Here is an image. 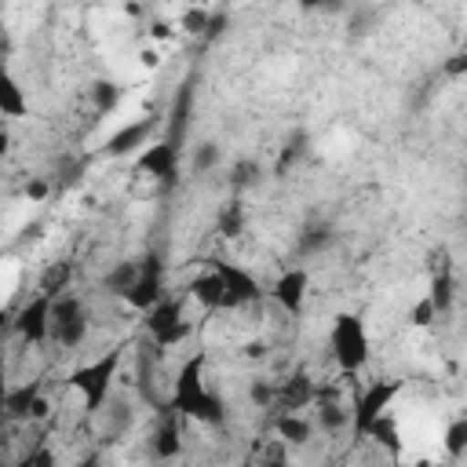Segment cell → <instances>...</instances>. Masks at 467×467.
<instances>
[{
    "label": "cell",
    "mask_w": 467,
    "mask_h": 467,
    "mask_svg": "<svg viewBox=\"0 0 467 467\" xmlns=\"http://www.w3.org/2000/svg\"><path fill=\"white\" fill-rule=\"evenodd\" d=\"M135 171L150 175V179H171L179 171V146L171 139H157L150 142L139 157H135Z\"/></svg>",
    "instance_id": "cell-12"
},
{
    "label": "cell",
    "mask_w": 467,
    "mask_h": 467,
    "mask_svg": "<svg viewBox=\"0 0 467 467\" xmlns=\"http://www.w3.org/2000/svg\"><path fill=\"white\" fill-rule=\"evenodd\" d=\"M120 99H124V88L109 77H99V80L88 84V102H91L95 113H113L120 106Z\"/></svg>",
    "instance_id": "cell-17"
},
{
    "label": "cell",
    "mask_w": 467,
    "mask_h": 467,
    "mask_svg": "<svg viewBox=\"0 0 467 467\" xmlns=\"http://www.w3.org/2000/svg\"><path fill=\"white\" fill-rule=\"evenodd\" d=\"M153 131V117H139L124 128H117L109 139H106V153L109 157H128V153H142L146 150V139Z\"/></svg>",
    "instance_id": "cell-13"
},
{
    "label": "cell",
    "mask_w": 467,
    "mask_h": 467,
    "mask_svg": "<svg viewBox=\"0 0 467 467\" xmlns=\"http://www.w3.org/2000/svg\"><path fill=\"white\" fill-rule=\"evenodd\" d=\"M441 452L449 456V460H463L467 456V416H456V420H449L445 427H441Z\"/></svg>",
    "instance_id": "cell-21"
},
{
    "label": "cell",
    "mask_w": 467,
    "mask_h": 467,
    "mask_svg": "<svg viewBox=\"0 0 467 467\" xmlns=\"http://www.w3.org/2000/svg\"><path fill=\"white\" fill-rule=\"evenodd\" d=\"M244 223H248V212H244V201H226L223 208H219V223H215V230H219V237H226V241H237L241 234H244Z\"/></svg>",
    "instance_id": "cell-20"
},
{
    "label": "cell",
    "mask_w": 467,
    "mask_h": 467,
    "mask_svg": "<svg viewBox=\"0 0 467 467\" xmlns=\"http://www.w3.org/2000/svg\"><path fill=\"white\" fill-rule=\"evenodd\" d=\"M135 58H139V66H142L146 73H157V69L164 66V51H161L157 44H150V40H146V44L135 51Z\"/></svg>",
    "instance_id": "cell-29"
},
{
    "label": "cell",
    "mask_w": 467,
    "mask_h": 467,
    "mask_svg": "<svg viewBox=\"0 0 467 467\" xmlns=\"http://www.w3.org/2000/svg\"><path fill=\"white\" fill-rule=\"evenodd\" d=\"M441 77L445 80H463L467 77V47H460V51L441 58Z\"/></svg>",
    "instance_id": "cell-28"
},
{
    "label": "cell",
    "mask_w": 467,
    "mask_h": 467,
    "mask_svg": "<svg viewBox=\"0 0 467 467\" xmlns=\"http://www.w3.org/2000/svg\"><path fill=\"white\" fill-rule=\"evenodd\" d=\"M193 306H201L204 314H219V310H226V281H223V274L208 263V266H201L190 281H186V292H182Z\"/></svg>",
    "instance_id": "cell-10"
},
{
    "label": "cell",
    "mask_w": 467,
    "mask_h": 467,
    "mask_svg": "<svg viewBox=\"0 0 467 467\" xmlns=\"http://www.w3.org/2000/svg\"><path fill=\"white\" fill-rule=\"evenodd\" d=\"M91 332V310L88 299L77 292H66L51 299V347L58 350H77Z\"/></svg>",
    "instance_id": "cell-6"
},
{
    "label": "cell",
    "mask_w": 467,
    "mask_h": 467,
    "mask_svg": "<svg viewBox=\"0 0 467 467\" xmlns=\"http://www.w3.org/2000/svg\"><path fill=\"white\" fill-rule=\"evenodd\" d=\"M186 296H164L153 310H146L142 314V328H146V339H150V347L161 354V350H171V347H182L186 339H190V332H193V325H190V317H186Z\"/></svg>",
    "instance_id": "cell-4"
},
{
    "label": "cell",
    "mask_w": 467,
    "mask_h": 467,
    "mask_svg": "<svg viewBox=\"0 0 467 467\" xmlns=\"http://www.w3.org/2000/svg\"><path fill=\"white\" fill-rule=\"evenodd\" d=\"M255 171H259V168H255L252 161H244V164H237V171L230 175V182H234L237 190H241V186H252V182H255Z\"/></svg>",
    "instance_id": "cell-30"
},
{
    "label": "cell",
    "mask_w": 467,
    "mask_h": 467,
    "mask_svg": "<svg viewBox=\"0 0 467 467\" xmlns=\"http://www.w3.org/2000/svg\"><path fill=\"white\" fill-rule=\"evenodd\" d=\"M405 390L401 379H372L368 387H361L354 398H350V434L354 438H368V431L390 416L394 409V398Z\"/></svg>",
    "instance_id": "cell-5"
},
{
    "label": "cell",
    "mask_w": 467,
    "mask_h": 467,
    "mask_svg": "<svg viewBox=\"0 0 467 467\" xmlns=\"http://www.w3.org/2000/svg\"><path fill=\"white\" fill-rule=\"evenodd\" d=\"M328 350H332V361L339 368V376H358L368 358H372V343H368V328L361 321V314H350V310H339L332 317V328H328Z\"/></svg>",
    "instance_id": "cell-2"
},
{
    "label": "cell",
    "mask_w": 467,
    "mask_h": 467,
    "mask_svg": "<svg viewBox=\"0 0 467 467\" xmlns=\"http://www.w3.org/2000/svg\"><path fill=\"white\" fill-rule=\"evenodd\" d=\"M427 296L434 299L438 314H449V310H452V303H456V281H452V270H449V263L434 266V274H431V285H427Z\"/></svg>",
    "instance_id": "cell-16"
},
{
    "label": "cell",
    "mask_w": 467,
    "mask_h": 467,
    "mask_svg": "<svg viewBox=\"0 0 467 467\" xmlns=\"http://www.w3.org/2000/svg\"><path fill=\"white\" fill-rule=\"evenodd\" d=\"M0 113L7 120L29 117V99H26V91H22V84H18V77L11 69L4 73V84H0Z\"/></svg>",
    "instance_id": "cell-15"
},
{
    "label": "cell",
    "mask_w": 467,
    "mask_h": 467,
    "mask_svg": "<svg viewBox=\"0 0 467 467\" xmlns=\"http://www.w3.org/2000/svg\"><path fill=\"white\" fill-rule=\"evenodd\" d=\"M398 467H401V463H398Z\"/></svg>",
    "instance_id": "cell-33"
},
{
    "label": "cell",
    "mask_w": 467,
    "mask_h": 467,
    "mask_svg": "<svg viewBox=\"0 0 467 467\" xmlns=\"http://www.w3.org/2000/svg\"><path fill=\"white\" fill-rule=\"evenodd\" d=\"M212 266L223 274L226 281V310H244V306H259L263 303V285L241 266V263H230V259H212Z\"/></svg>",
    "instance_id": "cell-9"
},
{
    "label": "cell",
    "mask_w": 467,
    "mask_h": 467,
    "mask_svg": "<svg viewBox=\"0 0 467 467\" xmlns=\"http://www.w3.org/2000/svg\"><path fill=\"white\" fill-rule=\"evenodd\" d=\"M438 306H434V299L423 292V296H416L412 303H409V310H405V325L409 328H416V332H427V328H434L438 325Z\"/></svg>",
    "instance_id": "cell-22"
},
{
    "label": "cell",
    "mask_w": 467,
    "mask_h": 467,
    "mask_svg": "<svg viewBox=\"0 0 467 467\" xmlns=\"http://www.w3.org/2000/svg\"><path fill=\"white\" fill-rule=\"evenodd\" d=\"M139 277H142V263H128V259H124V263H113V266H109V274L102 277V288L113 292L117 299H124Z\"/></svg>",
    "instance_id": "cell-18"
},
{
    "label": "cell",
    "mask_w": 467,
    "mask_h": 467,
    "mask_svg": "<svg viewBox=\"0 0 467 467\" xmlns=\"http://www.w3.org/2000/svg\"><path fill=\"white\" fill-rule=\"evenodd\" d=\"M237 467H255V460H241V463H237Z\"/></svg>",
    "instance_id": "cell-32"
},
{
    "label": "cell",
    "mask_w": 467,
    "mask_h": 467,
    "mask_svg": "<svg viewBox=\"0 0 467 467\" xmlns=\"http://www.w3.org/2000/svg\"><path fill=\"white\" fill-rule=\"evenodd\" d=\"M241 350H244L248 361H266V358H270V347H266L263 339H252V343H244Z\"/></svg>",
    "instance_id": "cell-31"
},
{
    "label": "cell",
    "mask_w": 467,
    "mask_h": 467,
    "mask_svg": "<svg viewBox=\"0 0 467 467\" xmlns=\"http://www.w3.org/2000/svg\"><path fill=\"white\" fill-rule=\"evenodd\" d=\"M186 423H190V420H182L175 409H168L164 420L157 423L150 449H153V456H157L161 463H175V460L186 452Z\"/></svg>",
    "instance_id": "cell-11"
},
{
    "label": "cell",
    "mask_w": 467,
    "mask_h": 467,
    "mask_svg": "<svg viewBox=\"0 0 467 467\" xmlns=\"http://www.w3.org/2000/svg\"><path fill=\"white\" fill-rule=\"evenodd\" d=\"M314 427H317V423H314L306 412H277L274 423H270L274 438L285 441L288 449H306L310 438H314Z\"/></svg>",
    "instance_id": "cell-14"
},
{
    "label": "cell",
    "mask_w": 467,
    "mask_h": 467,
    "mask_svg": "<svg viewBox=\"0 0 467 467\" xmlns=\"http://www.w3.org/2000/svg\"><path fill=\"white\" fill-rule=\"evenodd\" d=\"M204 365H208V354L197 350V354H190V358L175 368L168 409H175V412H179L182 420H190V423L223 427V423H226V405H223V398L204 383Z\"/></svg>",
    "instance_id": "cell-1"
},
{
    "label": "cell",
    "mask_w": 467,
    "mask_h": 467,
    "mask_svg": "<svg viewBox=\"0 0 467 467\" xmlns=\"http://www.w3.org/2000/svg\"><path fill=\"white\" fill-rule=\"evenodd\" d=\"M266 296L274 299V306H277L281 314L299 317V314L306 310V299H310V270H306V266H288V270H281V274L274 277V285H270Z\"/></svg>",
    "instance_id": "cell-8"
},
{
    "label": "cell",
    "mask_w": 467,
    "mask_h": 467,
    "mask_svg": "<svg viewBox=\"0 0 467 467\" xmlns=\"http://www.w3.org/2000/svg\"><path fill=\"white\" fill-rule=\"evenodd\" d=\"M244 398L252 409H277V379L274 376H252L244 387Z\"/></svg>",
    "instance_id": "cell-23"
},
{
    "label": "cell",
    "mask_w": 467,
    "mask_h": 467,
    "mask_svg": "<svg viewBox=\"0 0 467 467\" xmlns=\"http://www.w3.org/2000/svg\"><path fill=\"white\" fill-rule=\"evenodd\" d=\"M219 146L215 142H197V150H193V171L197 175H208L215 164H219Z\"/></svg>",
    "instance_id": "cell-26"
},
{
    "label": "cell",
    "mask_w": 467,
    "mask_h": 467,
    "mask_svg": "<svg viewBox=\"0 0 467 467\" xmlns=\"http://www.w3.org/2000/svg\"><path fill=\"white\" fill-rule=\"evenodd\" d=\"M22 197H26L29 204H44V201L51 197V182H47L44 175H29V179L22 182Z\"/></svg>",
    "instance_id": "cell-27"
},
{
    "label": "cell",
    "mask_w": 467,
    "mask_h": 467,
    "mask_svg": "<svg viewBox=\"0 0 467 467\" xmlns=\"http://www.w3.org/2000/svg\"><path fill=\"white\" fill-rule=\"evenodd\" d=\"M51 412H55V401H51L47 390H40V394L29 401V409L22 412V423H44V420H51Z\"/></svg>",
    "instance_id": "cell-25"
},
{
    "label": "cell",
    "mask_w": 467,
    "mask_h": 467,
    "mask_svg": "<svg viewBox=\"0 0 467 467\" xmlns=\"http://www.w3.org/2000/svg\"><path fill=\"white\" fill-rule=\"evenodd\" d=\"M208 26H212L208 7H182V11H179V29H182V33L197 36V33H204Z\"/></svg>",
    "instance_id": "cell-24"
},
{
    "label": "cell",
    "mask_w": 467,
    "mask_h": 467,
    "mask_svg": "<svg viewBox=\"0 0 467 467\" xmlns=\"http://www.w3.org/2000/svg\"><path fill=\"white\" fill-rule=\"evenodd\" d=\"M120 361H124V350L120 347H109L106 354H99V358H88L84 365H77L73 372H69V390H77L80 398H84V409L88 412H99L102 409V401L113 394V379H117V372H120Z\"/></svg>",
    "instance_id": "cell-3"
},
{
    "label": "cell",
    "mask_w": 467,
    "mask_h": 467,
    "mask_svg": "<svg viewBox=\"0 0 467 467\" xmlns=\"http://www.w3.org/2000/svg\"><path fill=\"white\" fill-rule=\"evenodd\" d=\"M69 285H73V266L69 263H47L44 274H40V281H36V292L58 299V296L69 292Z\"/></svg>",
    "instance_id": "cell-19"
},
{
    "label": "cell",
    "mask_w": 467,
    "mask_h": 467,
    "mask_svg": "<svg viewBox=\"0 0 467 467\" xmlns=\"http://www.w3.org/2000/svg\"><path fill=\"white\" fill-rule=\"evenodd\" d=\"M11 332L33 350L47 347L51 343V296H44V292L29 296L18 306V314H11Z\"/></svg>",
    "instance_id": "cell-7"
}]
</instances>
